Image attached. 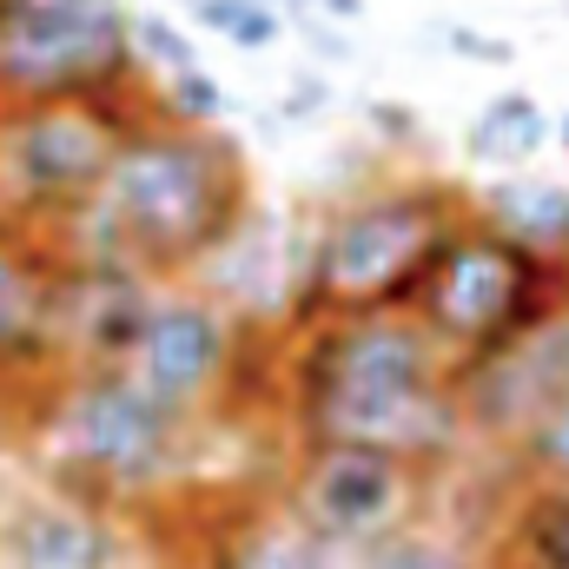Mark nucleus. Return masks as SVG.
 Listing matches in <instances>:
<instances>
[{
  "mask_svg": "<svg viewBox=\"0 0 569 569\" xmlns=\"http://www.w3.org/2000/svg\"><path fill=\"white\" fill-rule=\"evenodd\" d=\"M298 411L311 443H371L430 463L457 443V358L411 305L325 318L298 365Z\"/></svg>",
  "mask_w": 569,
  "mask_h": 569,
  "instance_id": "f257e3e1",
  "label": "nucleus"
},
{
  "mask_svg": "<svg viewBox=\"0 0 569 569\" xmlns=\"http://www.w3.org/2000/svg\"><path fill=\"white\" fill-rule=\"evenodd\" d=\"M87 212L107 246L80 259H133L146 272L206 266L246 226L239 146H226L212 127H179V120L133 127Z\"/></svg>",
  "mask_w": 569,
  "mask_h": 569,
  "instance_id": "f03ea898",
  "label": "nucleus"
},
{
  "mask_svg": "<svg viewBox=\"0 0 569 569\" xmlns=\"http://www.w3.org/2000/svg\"><path fill=\"white\" fill-rule=\"evenodd\" d=\"M457 192L443 186H385L331 212V226L311 246L305 311L311 318H351V311H391L418 305L430 266L443 259L457 232Z\"/></svg>",
  "mask_w": 569,
  "mask_h": 569,
  "instance_id": "7ed1b4c3",
  "label": "nucleus"
},
{
  "mask_svg": "<svg viewBox=\"0 0 569 569\" xmlns=\"http://www.w3.org/2000/svg\"><path fill=\"white\" fill-rule=\"evenodd\" d=\"M563 298H569V266H550V259L523 252L517 239H503L483 219H463L450 232L443 259L430 266V279L411 311L437 331V345L463 365V358L517 338L530 318H543Z\"/></svg>",
  "mask_w": 569,
  "mask_h": 569,
  "instance_id": "20e7f679",
  "label": "nucleus"
},
{
  "mask_svg": "<svg viewBox=\"0 0 569 569\" xmlns=\"http://www.w3.org/2000/svg\"><path fill=\"white\" fill-rule=\"evenodd\" d=\"M133 13L120 0H0V100H107L133 73Z\"/></svg>",
  "mask_w": 569,
  "mask_h": 569,
  "instance_id": "39448f33",
  "label": "nucleus"
},
{
  "mask_svg": "<svg viewBox=\"0 0 569 569\" xmlns=\"http://www.w3.org/2000/svg\"><path fill=\"white\" fill-rule=\"evenodd\" d=\"M53 443L87 490L146 497L179 470L186 411L152 398L127 365H87L53 405Z\"/></svg>",
  "mask_w": 569,
  "mask_h": 569,
  "instance_id": "423d86ee",
  "label": "nucleus"
},
{
  "mask_svg": "<svg viewBox=\"0 0 569 569\" xmlns=\"http://www.w3.org/2000/svg\"><path fill=\"white\" fill-rule=\"evenodd\" d=\"M120 127L100 100H40L0 120V192L33 212H87L120 159Z\"/></svg>",
  "mask_w": 569,
  "mask_h": 569,
  "instance_id": "0eeeda50",
  "label": "nucleus"
},
{
  "mask_svg": "<svg viewBox=\"0 0 569 569\" xmlns=\"http://www.w3.org/2000/svg\"><path fill=\"white\" fill-rule=\"evenodd\" d=\"M284 503L358 563L365 550H378L385 537L411 523L418 463L398 450H371V443H311Z\"/></svg>",
  "mask_w": 569,
  "mask_h": 569,
  "instance_id": "6e6552de",
  "label": "nucleus"
},
{
  "mask_svg": "<svg viewBox=\"0 0 569 569\" xmlns=\"http://www.w3.org/2000/svg\"><path fill=\"white\" fill-rule=\"evenodd\" d=\"M457 398H463V425L503 443H517L557 398H569V298L530 318L517 338L463 358Z\"/></svg>",
  "mask_w": 569,
  "mask_h": 569,
  "instance_id": "1a4fd4ad",
  "label": "nucleus"
},
{
  "mask_svg": "<svg viewBox=\"0 0 569 569\" xmlns=\"http://www.w3.org/2000/svg\"><path fill=\"white\" fill-rule=\"evenodd\" d=\"M232 358H239V325L226 318L219 298H206V291H159L140 338H133V351H127V371L152 398H166L172 411L192 418L232 378Z\"/></svg>",
  "mask_w": 569,
  "mask_h": 569,
  "instance_id": "9d476101",
  "label": "nucleus"
},
{
  "mask_svg": "<svg viewBox=\"0 0 569 569\" xmlns=\"http://www.w3.org/2000/svg\"><path fill=\"white\" fill-rule=\"evenodd\" d=\"M120 537L80 497H33L0 530V569H113Z\"/></svg>",
  "mask_w": 569,
  "mask_h": 569,
  "instance_id": "9b49d317",
  "label": "nucleus"
},
{
  "mask_svg": "<svg viewBox=\"0 0 569 569\" xmlns=\"http://www.w3.org/2000/svg\"><path fill=\"white\" fill-rule=\"evenodd\" d=\"M212 569H358L338 543H325L291 503L284 510H252L219 537Z\"/></svg>",
  "mask_w": 569,
  "mask_h": 569,
  "instance_id": "f8f14e48",
  "label": "nucleus"
},
{
  "mask_svg": "<svg viewBox=\"0 0 569 569\" xmlns=\"http://www.w3.org/2000/svg\"><path fill=\"white\" fill-rule=\"evenodd\" d=\"M60 325V284L53 272L20 252L13 239H0V365L33 358Z\"/></svg>",
  "mask_w": 569,
  "mask_h": 569,
  "instance_id": "ddd939ff",
  "label": "nucleus"
},
{
  "mask_svg": "<svg viewBox=\"0 0 569 569\" xmlns=\"http://www.w3.org/2000/svg\"><path fill=\"white\" fill-rule=\"evenodd\" d=\"M483 226H497L503 239H517L523 252L569 266V186L550 179H503L483 192Z\"/></svg>",
  "mask_w": 569,
  "mask_h": 569,
  "instance_id": "4468645a",
  "label": "nucleus"
},
{
  "mask_svg": "<svg viewBox=\"0 0 569 569\" xmlns=\"http://www.w3.org/2000/svg\"><path fill=\"white\" fill-rule=\"evenodd\" d=\"M543 140H550V113L530 93H497L470 120V159H490V166H517V159H530Z\"/></svg>",
  "mask_w": 569,
  "mask_h": 569,
  "instance_id": "2eb2a0df",
  "label": "nucleus"
},
{
  "mask_svg": "<svg viewBox=\"0 0 569 569\" xmlns=\"http://www.w3.org/2000/svg\"><path fill=\"white\" fill-rule=\"evenodd\" d=\"M510 569H569V483H537L510 530Z\"/></svg>",
  "mask_w": 569,
  "mask_h": 569,
  "instance_id": "dca6fc26",
  "label": "nucleus"
},
{
  "mask_svg": "<svg viewBox=\"0 0 569 569\" xmlns=\"http://www.w3.org/2000/svg\"><path fill=\"white\" fill-rule=\"evenodd\" d=\"M186 13H192L206 33H219V40H232V47H246V53H266V47L284 40V7L279 0H186Z\"/></svg>",
  "mask_w": 569,
  "mask_h": 569,
  "instance_id": "f3484780",
  "label": "nucleus"
},
{
  "mask_svg": "<svg viewBox=\"0 0 569 569\" xmlns=\"http://www.w3.org/2000/svg\"><path fill=\"white\" fill-rule=\"evenodd\" d=\"M358 569H483L463 543H450V537H425V530H398V537H385L378 550H365Z\"/></svg>",
  "mask_w": 569,
  "mask_h": 569,
  "instance_id": "a211bd4d",
  "label": "nucleus"
},
{
  "mask_svg": "<svg viewBox=\"0 0 569 569\" xmlns=\"http://www.w3.org/2000/svg\"><path fill=\"white\" fill-rule=\"evenodd\" d=\"M510 450H517V463H523L537 483H569V398H557Z\"/></svg>",
  "mask_w": 569,
  "mask_h": 569,
  "instance_id": "6ab92c4d",
  "label": "nucleus"
},
{
  "mask_svg": "<svg viewBox=\"0 0 569 569\" xmlns=\"http://www.w3.org/2000/svg\"><path fill=\"white\" fill-rule=\"evenodd\" d=\"M166 120H179V127H219L226 120V87L206 67L166 73Z\"/></svg>",
  "mask_w": 569,
  "mask_h": 569,
  "instance_id": "aec40b11",
  "label": "nucleus"
},
{
  "mask_svg": "<svg viewBox=\"0 0 569 569\" xmlns=\"http://www.w3.org/2000/svg\"><path fill=\"white\" fill-rule=\"evenodd\" d=\"M133 53H140V60H152L159 73H186V67H199L192 40H186L166 13H133Z\"/></svg>",
  "mask_w": 569,
  "mask_h": 569,
  "instance_id": "412c9836",
  "label": "nucleus"
},
{
  "mask_svg": "<svg viewBox=\"0 0 569 569\" xmlns=\"http://www.w3.org/2000/svg\"><path fill=\"white\" fill-rule=\"evenodd\" d=\"M437 40H443L450 53L477 60V67H510V60H517V47H510V40H497V33H470V27H457V20H443V27H437Z\"/></svg>",
  "mask_w": 569,
  "mask_h": 569,
  "instance_id": "4be33fe9",
  "label": "nucleus"
},
{
  "mask_svg": "<svg viewBox=\"0 0 569 569\" xmlns=\"http://www.w3.org/2000/svg\"><path fill=\"white\" fill-rule=\"evenodd\" d=\"M298 13H318V20H365V0H284Z\"/></svg>",
  "mask_w": 569,
  "mask_h": 569,
  "instance_id": "5701e85b",
  "label": "nucleus"
},
{
  "mask_svg": "<svg viewBox=\"0 0 569 569\" xmlns=\"http://www.w3.org/2000/svg\"><path fill=\"white\" fill-rule=\"evenodd\" d=\"M557 140H563V152H569V113H563V120H557Z\"/></svg>",
  "mask_w": 569,
  "mask_h": 569,
  "instance_id": "b1692460",
  "label": "nucleus"
}]
</instances>
